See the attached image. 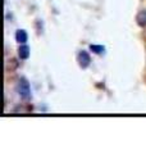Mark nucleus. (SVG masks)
Masks as SVG:
<instances>
[{"label":"nucleus","mask_w":146,"mask_h":154,"mask_svg":"<svg viewBox=\"0 0 146 154\" xmlns=\"http://www.w3.org/2000/svg\"><path fill=\"white\" fill-rule=\"evenodd\" d=\"M18 94L21 95V98L24 100H28L31 98V89H30V82L24 79V77H21L18 81Z\"/></svg>","instance_id":"obj_1"},{"label":"nucleus","mask_w":146,"mask_h":154,"mask_svg":"<svg viewBox=\"0 0 146 154\" xmlns=\"http://www.w3.org/2000/svg\"><path fill=\"white\" fill-rule=\"evenodd\" d=\"M77 59H78V63L82 68H87L91 63V58L89 55V53L85 51V50H81L78 53V58H77Z\"/></svg>","instance_id":"obj_2"},{"label":"nucleus","mask_w":146,"mask_h":154,"mask_svg":"<svg viewBox=\"0 0 146 154\" xmlns=\"http://www.w3.org/2000/svg\"><path fill=\"white\" fill-rule=\"evenodd\" d=\"M18 55L21 59H27V58L30 57V46L26 44H22L18 49Z\"/></svg>","instance_id":"obj_3"},{"label":"nucleus","mask_w":146,"mask_h":154,"mask_svg":"<svg viewBox=\"0 0 146 154\" xmlns=\"http://www.w3.org/2000/svg\"><path fill=\"white\" fill-rule=\"evenodd\" d=\"M27 32L24 31V30H17L16 31V40L17 42H19V44H24V42L27 41Z\"/></svg>","instance_id":"obj_4"},{"label":"nucleus","mask_w":146,"mask_h":154,"mask_svg":"<svg viewBox=\"0 0 146 154\" xmlns=\"http://www.w3.org/2000/svg\"><path fill=\"white\" fill-rule=\"evenodd\" d=\"M137 23L141 27H145L146 26V11H142L138 13L137 16Z\"/></svg>","instance_id":"obj_5"},{"label":"nucleus","mask_w":146,"mask_h":154,"mask_svg":"<svg viewBox=\"0 0 146 154\" xmlns=\"http://www.w3.org/2000/svg\"><path fill=\"white\" fill-rule=\"evenodd\" d=\"M90 49H91L92 53L100 54V53L104 51V46H101V45H90Z\"/></svg>","instance_id":"obj_6"}]
</instances>
